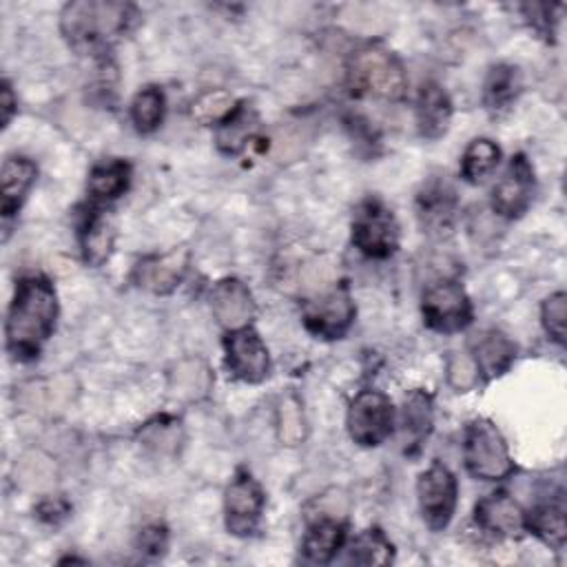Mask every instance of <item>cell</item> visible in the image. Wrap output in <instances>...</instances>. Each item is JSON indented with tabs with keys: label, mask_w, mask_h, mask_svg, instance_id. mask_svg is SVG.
Wrapping results in <instances>:
<instances>
[{
	"label": "cell",
	"mask_w": 567,
	"mask_h": 567,
	"mask_svg": "<svg viewBox=\"0 0 567 567\" xmlns=\"http://www.w3.org/2000/svg\"><path fill=\"white\" fill-rule=\"evenodd\" d=\"M467 348L483 381H492L505 374L516 359L514 341L501 330H481L472 334Z\"/></svg>",
	"instance_id": "16"
},
{
	"label": "cell",
	"mask_w": 567,
	"mask_h": 567,
	"mask_svg": "<svg viewBox=\"0 0 567 567\" xmlns=\"http://www.w3.org/2000/svg\"><path fill=\"white\" fill-rule=\"evenodd\" d=\"M348 80L357 95L396 102L405 95L408 78L401 60L383 47H363L348 62Z\"/></svg>",
	"instance_id": "3"
},
{
	"label": "cell",
	"mask_w": 567,
	"mask_h": 567,
	"mask_svg": "<svg viewBox=\"0 0 567 567\" xmlns=\"http://www.w3.org/2000/svg\"><path fill=\"white\" fill-rule=\"evenodd\" d=\"M58 295L44 275H27L16 281L7 312V352L16 361L38 359L42 346L55 330Z\"/></svg>",
	"instance_id": "1"
},
{
	"label": "cell",
	"mask_w": 567,
	"mask_h": 567,
	"mask_svg": "<svg viewBox=\"0 0 567 567\" xmlns=\"http://www.w3.org/2000/svg\"><path fill=\"white\" fill-rule=\"evenodd\" d=\"M346 423L357 445L377 447L385 443L394 430V405L383 392L363 390L352 399Z\"/></svg>",
	"instance_id": "7"
},
{
	"label": "cell",
	"mask_w": 567,
	"mask_h": 567,
	"mask_svg": "<svg viewBox=\"0 0 567 567\" xmlns=\"http://www.w3.org/2000/svg\"><path fill=\"white\" fill-rule=\"evenodd\" d=\"M501 162V148L487 137H476L467 144L461 157V175L470 184H478L489 177Z\"/></svg>",
	"instance_id": "26"
},
{
	"label": "cell",
	"mask_w": 567,
	"mask_h": 567,
	"mask_svg": "<svg viewBox=\"0 0 567 567\" xmlns=\"http://www.w3.org/2000/svg\"><path fill=\"white\" fill-rule=\"evenodd\" d=\"M113 239H115V230L111 221L100 210H91V215H86L80 228V244H82L86 264L91 266L104 264L111 255Z\"/></svg>",
	"instance_id": "25"
},
{
	"label": "cell",
	"mask_w": 567,
	"mask_h": 567,
	"mask_svg": "<svg viewBox=\"0 0 567 567\" xmlns=\"http://www.w3.org/2000/svg\"><path fill=\"white\" fill-rule=\"evenodd\" d=\"M16 106H18V102H16V97H13L11 84H9V80H4V82H2V126H9Z\"/></svg>",
	"instance_id": "36"
},
{
	"label": "cell",
	"mask_w": 567,
	"mask_h": 567,
	"mask_svg": "<svg viewBox=\"0 0 567 567\" xmlns=\"http://www.w3.org/2000/svg\"><path fill=\"white\" fill-rule=\"evenodd\" d=\"M540 319H543V328L545 332L558 343H565V319H567V295L554 292L543 301L540 308Z\"/></svg>",
	"instance_id": "32"
},
{
	"label": "cell",
	"mask_w": 567,
	"mask_h": 567,
	"mask_svg": "<svg viewBox=\"0 0 567 567\" xmlns=\"http://www.w3.org/2000/svg\"><path fill=\"white\" fill-rule=\"evenodd\" d=\"M277 430H279V441L286 445H299L306 436V419L303 410L297 396L288 394L277 410Z\"/></svg>",
	"instance_id": "30"
},
{
	"label": "cell",
	"mask_w": 567,
	"mask_h": 567,
	"mask_svg": "<svg viewBox=\"0 0 567 567\" xmlns=\"http://www.w3.org/2000/svg\"><path fill=\"white\" fill-rule=\"evenodd\" d=\"M259 115L248 102H237V106L217 124L215 144L221 153H239L257 133Z\"/></svg>",
	"instance_id": "20"
},
{
	"label": "cell",
	"mask_w": 567,
	"mask_h": 567,
	"mask_svg": "<svg viewBox=\"0 0 567 567\" xmlns=\"http://www.w3.org/2000/svg\"><path fill=\"white\" fill-rule=\"evenodd\" d=\"M237 106L235 97L224 89H210L193 102V117L202 124H219Z\"/></svg>",
	"instance_id": "31"
},
{
	"label": "cell",
	"mask_w": 567,
	"mask_h": 567,
	"mask_svg": "<svg viewBox=\"0 0 567 567\" xmlns=\"http://www.w3.org/2000/svg\"><path fill=\"white\" fill-rule=\"evenodd\" d=\"M128 182H131V164L126 159L111 157V159L97 162L91 168L86 190L93 202H111L124 195V190L128 188Z\"/></svg>",
	"instance_id": "21"
},
{
	"label": "cell",
	"mask_w": 567,
	"mask_h": 567,
	"mask_svg": "<svg viewBox=\"0 0 567 567\" xmlns=\"http://www.w3.org/2000/svg\"><path fill=\"white\" fill-rule=\"evenodd\" d=\"M416 496L425 525L434 532L445 529L458 501V485L454 474L445 465L432 463L425 472H421L416 481Z\"/></svg>",
	"instance_id": "9"
},
{
	"label": "cell",
	"mask_w": 567,
	"mask_h": 567,
	"mask_svg": "<svg viewBox=\"0 0 567 567\" xmlns=\"http://www.w3.org/2000/svg\"><path fill=\"white\" fill-rule=\"evenodd\" d=\"M525 529L540 538L551 549H563L567 538L563 503H540L525 512Z\"/></svg>",
	"instance_id": "23"
},
{
	"label": "cell",
	"mask_w": 567,
	"mask_h": 567,
	"mask_svg": "<svg viewBox=\"0 0 567 567\" xmlns=\"http://www.w3.org/2000/svg\"><path fill=\"white\" fill-rule=\"evenodd\" d=\"M357 306L350 297L348 286H334L323 295L308 299L301 308L303 326L317 339H341L354 323Z\"/></svg>",
	"instance_id": "8"
},
{
	"label": "cell",
	"mask_w": 567,
	"mask_h": 567,
	"mask_svg": "<svg viewBox=\"0 0 567 567\" xmlns=\"http://www.w3.org/2000/svg\"><path fill=\"white\" fill-rule=\"evenodd\" d=\"M266 496L255 476L246 470H237L224 492V514L226 527L235 536H248L255 532Z\"/></svg>",
	"instance_id": "11"
},
{
	"label": "cell",
	"mask_w": 567,
	"mask_h": 567,
	"mask_svg": "<svg viewBox=\"0 0 567 567\" xmlns=\"http://www.w3.org/2000/svg\"><path fill=\"white\" fill-rule=\"evenodd\" d=\"M210 310L217 323L230 332L250 326L257 306L252 292L241 279L226 277L219 279L210 290Z\"/></svg>",
	"instance_id": "15"
},
{
	"label": "cell",
	"mask_w": 567,
	"mask_h": 567,
	"mask_svg": "<svg viewBox=\"0 0 567 567\" xmlns=\"http://www.w3.org/2000/svg\"><path fill=\"white\" fill-rule=\"evenodd\" d=\"M452 120V102L436 82H425L416 95V128L425 140H439L447 133Z\"/></svg>",
	"instance_id": "18"
},
{
	"label": "cell",
	"mask_w": 567,
	"mask_h": 567,
	"mask_svg": "<svg viewBox=\"0 0 567 567\" xmlns=\"http://www.w3.org/2000/svg\"><path fill=\"white\" fill-rule=\"evenodd\" d=\"M190 255L186 248H173L164 255H151L135 264L131 281L153 295H171L188 270Z\"/></svg>",
	"instance_id": "14"
},
{
	"label": "cell",
	"mask_w": 567,
	"mask_h": 567,
	"mask_svg": "<svg viewBox=\"0 0 567 567\" xmlns=\"http://www.w3.org/2000/svg\"><path fill=\"white\" fill-rule=\"evenodd\" d=\"M447 381L456 392H467L478 381V370L470 352H454L447 359Z\"/></svg>",
	"instance_id": "33"
},
{
	"label": "cell",
	"mask_w": 567,
	"mask_h": 567,
	"mask_svg": "<svg viewBox=\"0 0 567 567\" xmlns=\"http://www.w3.org/2000/svg\"><path fill=\"white\" fill-rule=\"evenodd\" d=\"M166 545H168V534H166V529L162 525H148V527L142 529V534H140V549L144 554L159 556V554H164Z\"/></svg>",
	"instance_id": "35"
},
{
	"label": "cell",
	"mask_w": 567,
	"mask_h": 567,
	"mask_svg": "<svg viewBox=\"0 0 567 567\" xmlns=\"http://www.w3.org/2000/svg\"><path fill=\"white\" fill-rule=\"evenodd\" d=\"M346 543V525L334 518L312 523L303 536L301 551L310 563H330Z\"/></svg>",
	"instance_id": "22"
},
{
	"label": "cell",
	"mask_w": 567,
	"mask_h": 567,
	"mask_svg": "<svg viewBox=\"0 0 567 567\" xmlns=\"http://www.w3.org/2000/svg\"><path fill=\"white\" fill-rule=\"evenodd\" d=\"M421 312L425 326L441 334L461 332L474 319L472 301L465 288L454 279H443L427 286L421 299Z\"/></svg>",
	"instance_id": "6"
},
{
	"label": "cell",
	"mask_w": 567,
	"mask_h": 567,
	"mask_svg": "<svg viewBox=\"0 0 567 567\" xmlns=\"http://www.w3.org/2000/svg\"><path fill=\"white\" fill-rule=\"evenodd\" d=\"M474 520L483 532L496 536H518L525 529V512L505 492L483 496L474 507Z\"/></svg>",
	"instance_id": "17"
},
{
	"label": "cell",
	"mask_w": 567,
	"mask_h": 567,
	"mask_svg": "<svg viewBox=\"0 0 567 567\" xmlns=\"http://www.w3.org/2000/svg\"><path fill=\"white\" fill-rule=\"evenodd\" d=\"M394 547L385 538V534L377 527H370L354 536L348 549V563L354 565H388L392 563Z\"/></svg>",
	"instance_id": "28"
},
{
	"label": "cell",
	"mask_w": 567,
	"mask_h": 567,
	"mask_svg": "<svg viewBox=\"0 0 567 567\" xmlns=\"http://www.w3.org/2000/svg\"><path fill=\"white\" fill-rule=\"evenodd\" d=\"M35 173H38V168L29 157L13 155V157H7L2 162V171H0L2 204H0V210H2L4 219H11L20 210L22 202L27 199L29 188L35 182Z\"/></svg>",
	"instance_id": "19"
},
{
	"label": "cell",
	"mask_w": 567,
	"mask_h": 567,
	"mask_svg": "<svg viewBox=\"0 0 567 567\" xmlns=\"http://www.w3.org/2000/svg\"><path fill=\"white\" fill-rule=\"evenodd\" d=\"M399 221L381 199H363L352 217L350 239L354 248L370 259H388L399 248Z\"/></svg>",
	"instance_id": "5"
},
{
	"label": "cell",
	"mask_w": 567,
	"mask_h": 567,
	"mask_svg": "<svg viewBox=\"0 0 567 567\" xmlns=\"http://www.w3.org/2000/svg\"><path fill=\"white\" fill-rule=\"evenodd\" d=\"M166 111V97L159 86H144L131 102V122L137 133L146 135L159 128Z\"/></svg>",
	"instance_id": "27"
},
{
	"label": "cell",
	"mask_w": 567,
	"mask_h": 567,
	"mask_svg": "<svg viewBox=\"0 0 567 567\" xmlns=\"http://www.w3.org/2000/svg\"><path fill=\"white\" fill-rule=\"evenodd\" d=\"M520 73L512 64H496L489 69L483 84V102L489 111L501 113L512 106L520 93Z\"/></svg>",
	"instance_id": "24"
},
{
	"label": "cell",
	"mask_w": 567,
	"mask_h": 567,
	"mask_svg": "<svg viewBox=\"0 0 567 567\" xmlns=\"http://www.w3.org/2000/svg\"><path fill=\"white\" fill-rule=\"evenodd\" d=\"M69 514H71V505H69L64 498H60V496L42 498V501L35 505V516H38L42 523H49V525L62 523Z\"/></svg>",
	"instance_id": "34"
},
{
	"label": "cell",
	"mask_w": 567,
	"mask_h": 567,
	"mask_svg": "<svg viewBox=\"0 0 567 567\" xmlns=\"http://www.w3.org/2000/svg\"><path fill=\"white\" fill-rule=\"evenodd\" d=\"M416 219L430 237H447L456 224L458 197L445 177H430L416 193Z\"/></svg>",
	"instance_id": "10"
},
{
	"label": "cell",
	"mask_w": 567,
	"mask_h": 567,
	"mask_svg": "<svg viewBox=\"0 0 567 567\" xmlns=\"http://www.w3.org/2000/svg\"><path fill=\"white\" fill-rule=\"evenodd\" d=\"M463 461L467 472L481 481H501L514 472L505 436L483 416L470 421L465 427Z\"/></svg>",
	"instance_id": "4"
},
{
	"label": "cell",
	"mask_w": 567,
	"mask_h": 567,
	"mask_svg": "<svg viewBox=\"0 0 567 567\" xmlns=\"http://www.w3.org/2000/svg\"><path fill=\"white\" fill-rule=\"evenodd\" d=\"M135 9L124 2L80 0L62 9L60 29L69 44L82 53H102L126 33Z\"/></svg>",
	"instance_id": "2"
},
{
	"label": "cell",
	"mask_w": 567,
	"mask_h": 567,
	"mask_svg": "<svg viewBox=\"0 0 567 567\" xmlns=\"http://www.w3.org/2000/svg\"><path fill=\"white\" fill-rule=\"evenodd\" d=\"M432 396L423 390H414L403 405V430L412 445H421L432 432Z\"/></svg>",
	"instance_id": "29"
},
{
	"label": "cell",
	"mask_w": 567,
	"mask_h": 567,
	"mask_svg": "<svg viewBox=\"0 0 567 567\" xmlns=\"http://www.w3.org/2000/svg\"><path fill=\"white\" fill-rule=\"evenodd\" d=\"M224 352L228 372L244 383H261L270 372L268 348L250 326L230 330L224 339Z\"/></svg>",
	"instance_id": "12"
},
{
	"label": "cell",
	"mask_w": 567,
	"mask_h": 567,
	"mask_svg": "<svg viewBox=\"0 0 567 567\" xmlns=\"http://www.w3.org/2000/svg\"><path fill=\"white\" fill-rule=\"evenodd\" d=\"M534 190H536L534 168L523 153H516L509 159L503 177L492 188V208L501 217L516 219L529 208L534 199Z\"/></svg>",
	"instance_id": "13"
}]
</instances>
